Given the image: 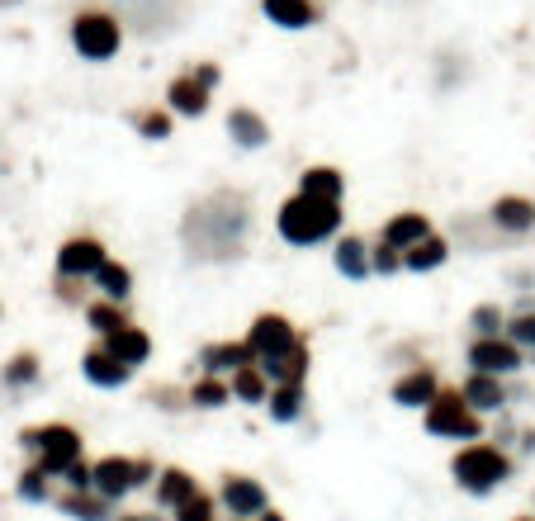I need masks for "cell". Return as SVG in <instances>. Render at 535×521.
Here are the masks:
<instances>
[{"label": "cell", "mask_w": 535, "mask_h": 521, "mask_svg": "<svg viewBox=\"0 0 535 521\" xmlns=\"http://www.w3.org/2000/svg\"><path fill=\"white\" fill-rule=\"evenodd\" d=\"M337 233H346V214L341 204H318V199L289 195L275 204V237L294 247V252H308V247H322Z\"/></svg>", "instance_id": "cell-1"}, {"label": "cell", "mask_w": 535, "mask_h": 521, "mask_svg": "<svg viewBox=\"0 0 535 521\" xmlns=\"http://www.w3.org/2000/svg\"><path fill=\"white\" fill-rule=\"evenodd\" d=\"M512 469H517L512 450L493 446L488 436H483V441H469V446H455V455H450V479H455V488L469 493V498H493V493L512 479Z\"/></svg>", "instance_id": "cell-2"}, {"label": "cell", "mask_w": 535, "mask_h": 521, "mask_svg": "<svg viewBox=\"0 0 535 521\" xmlns=\"http://www.w3.org/2000/svg\"><path fill=\"white\" fill-rule=\"evenodd\" d=\"M15 441H19V450H24L43 474H53V479L86 455V436L76 432L72 422H34V427H24Z\"/></svg>", "instance_id": "cell-3"}, {"label": "cell", "mask_w": 535, "mask_h": 521, "mask_svg": "<svg viewBox=\"0 0 535 521\" xmlns=\"http://www.w3.org/2000/svg\"><path fill=\"white\" fill-rule=\"evenodd\" d=\"M157 469L161 465L152 455H100V460H90V493H100L109 507H119L138 488H152Z\"/></svg>", "instance_id": "cell-4"}, {"label": "cell", "mask_w": 535, "mask_h": 521, "mask_svg": "<svg viewBox=\"0 0 535 521\" xmlns=\"http://www.w3.org/2000/svg\"><path fill=\"white\" fill-rule=\"evenodd\" d=\"M422 432L436 436V441H455V446H469V441H483V417L469 413V403L460 398L455 384H441V394L422 408Z\"/></svg>", "instance_id": "cell-5"}, {"label": "cell", "mask_w": 535, "mask_h": 521, "mask_svg": "<svg viewBox=\"0 0 535 521\" xmlns=\"http://www.w3.org/2000/svg\"><path fill=\"white\" fill-rule=\"evenodd\" d=\"M67 38H72L81 62H109V57H119V48H124V24H119V15H109V10H81V15H72Z\"/></svg>", "instance_id": "cell-6"}, {"label": "cell", "mask_w": 535, "mask_h": 521, "mask_svg": "<svg viewBox=\"0 0 535 521\" xmlns=\"http://www.w3.org/2000/svg\"><path fill=\"white\" fill-rule=\"evenodd\" d=\"M214 498H218V512L228 521H256L270 507V488L256 474H223Z\"/></svg>", "instance_id": "cell-7"}, {"label": "cell", "mask_w": 535, "mask_h": 521, "mask_svg": "<svg viewBox=\"0 0 535 521\" xmlns=\"http://www.w3.org/2000/svg\"><path fill=\"white\" fill-rule=\"evenodd\" d=\"M242 342H247L251 360L261 365V360H275V356H285L289 346H299V342H304V332L289 323L285 313H256V318H251V327L242 332Z\"/></svg>", "instance_id": "cell-8"}, {"label": "cell", "mask_w": 535, "mask_h": 521, "mask_svg": "<svg viewBox=\"0 0 535 521\" xmlns=\"http://www.w3.org/2000/svg\"><path fill=\"white\" fill-rule=\"evenodd\" d=\"M109 261V247L95 233H72L62 247L53 252V275L57 280H86Z\"/></svg>", "instance_id": "cell-9"}, {"label": "cell", "mask_w": 535, "mask_h": 521, "mask_svg": "<svg viewBox=\"0 0 535 521\" xmlns=\"http://www.w3.org/2000/svg\"><path fill=\"white\" fill-rule=\"evenodd\" d=\"M441 384H446L441 370H436L431 360H417V365H408V370L389 384V403L393 408H403V413H422L431 398L441 394Z\"/></svg>", "instance_id": "cell-10"}, {"label": "cell", "mask_w": 535, "mask_h": 521, "mask_svg": "<svg viewBox=\"0 0 535 521\" xmlns=\"http://www.w3.org/2000/svg\"><path fill=\"white\" fill-rule=\"evenodd\" d=\"M464 365H469L474 375L512 379V375H521L526 351H517L507 337H474V342H469V351H464Z\"/></svg>", "instance_id": "cell-11"}, {"label": "cell", "mask_w": 535, "mask_h": 521, "mask_svg": "<svg viewBox=\"0 0 535 521\" xmlns=\"http://www.w3.org/2000/svg\"><path fill=\"white\" fill-rule=\"evenodd\" d=\"M161 109L171 114V119H204L209 109H214V95L199 86L190 72H180L166 81V95H161Z\"/></svg>", "instance_id": "cell-12"}, {"label": "cell", "mask_w": 535, "mask_h": 521, "mask_svg": "<svg viewBox=\"0 0 535 521\" xmlns=\"http://www.w3.org/2000/svg\"><path fill=\"white\" fill-rule=\"evenodd\" d=\"M223 128H228V143L237 147V152H261V147H270V119L261 109L232 105Z\"/></svg>", "instance_id": "cell-13"}, {"label": "cell", "mask_w": 535, "mask_h": 521, "mask_svg": "<svg viewBox=\"0 0 535 521\" xmlns=\"http://www.w3.org/2000/svg\"><path fill=\"white\" fill-rule=\"evenodd\" d=\"M81 379H86L90 389H105V394H114V389H128V384H133V370H128V365H119L105 346L95 342V346H86V351H81Z\"/></svg>", "instance_id": "cell-14"}, {"label": "cell", "mask_w": 535, "mask_h": 521, "mask_svg": "<svg viewBox=\"0 0 535 521\" xmlns=\"http://www.w3.org/2000/svg\"><path fill=\"white\" fill-rule=\"evenodd\" d=\"M455 389H460V398L469 403V413H479V417H502L507 413V379L474 375V370H469Z\"/></svg>", "instance_id": "cell-15"}, {"label": "cell", "mask_w": 535, "mask_h": 521, "mask_svg": "<svg viewBox=\"0 0 535 521\" xmlns=\"http://www.w3.org/2000/svg\"><path fill=\"white\" fill-rule=\"evenodd\" d=\"M242 365H256L242 337H223V342H204V346H199V375L228 379V375H237Z\"/></svg>", "instance_id": "cell-16"}, {"label": "cell", "mask_w": 535, "mask_h": 521, "mask_svg": "<svg viewBox=\"0 0 535 521\" xmlns=\"http://www.w3.org/2000/svg\"><path fill=\"white\" fill-rule=\"evenodd\" d=\"M332 270H337L341 280H370V237L360 233H337L332 237Z\"/></svg>", "instance_id": "cell-17"}, {"label": "cell", "mask_w": 535, "mask_h": 521, "mask_svg": "<svg viewBox=\"0 0 535 521\" xmlns=\"http://www.w3.org/2000/svg\"><path fill=\"white\" fill-rule=\"evenodd\" d=\"M294 195H304V199H318V204H341L346 199V171L341 166H304L299 171V185H294Z\"/></svg>", "instance_id": "cell-18"}, {"label": "cell", "mask_w": 535, "mask_h": 521, "mask_svg": "<svg viewBox=\"0 0 535 521\" xmlns=\"http://www.w3.org/2000/svg\"><path fill=\"white\" fill-rule=\"evenodd\" d=\"M431 233H436V228H431V214H422V209H398V214L384 218L379 242H389L393 252H408V247H417V242Z\"/></svg>", "instance_id": "cell-19"}, {"label": "cell", "mask_w": 535, "mask_h": 521, "mask_svg": "<svg viewBox=\"0 0 535 521\" xmlns=\"http://www.w3.org/2000/svg\"><path fill=\"white\" fill-rule=\"evenodd\" d=\"M195 493H199V479L190 474V469H180V465H161L157 479H152V503H157L161 512H176V507H185Z\"/></svg>", "instance_id": "cell-20"}, {"label": "cell", "mask_w": 535, "mask_h": 521, "mask_svg": "<svg viewBox=\"0 0 535 521\" xmlns=\"http://www.w3.org/2000/svg\"><path fill=\"white\" fill-rule=\"evenodd\" d=\"M488 218H493L498 233L526 237V233H535V199L531 195H498L488 204Z\"/></svg>", "instance_id": "cell-21"}, {"label": "cell", "mask_w": 535, "mask_h": 521, "mask_svg": "<svg viewBox=\"0 0 535 521\" xmlns=\"http://www.w3.org/2000/svg\"><path fill=\"white\" fill-rule=\"evenodd\" d=\"M100 346H105V351L119 360V365H128L133 375H138L147 360H152V332H147V327H138V323H128V327H119V332H109Z\"/></svg>", "instance_id": "cell-22"}, {"label": "cell", "mask_w": 535, "mask_h": 521, "mask_svg": "<svg viewBox=\"0 0 535 521\" xmlns=\"http://www.w3.org/2000/svg\"><path fill=\"white\" fill-rule=\"evenodd\" d=\"M133 285H138V280H133V266L119 261V256H109L105 266L90 275V294H95V299H109V304H128V299H133Z\"/></svg>", "instance_id": "cell-23"}, {"label": "cell", "mask_w": 535, "mask_h": 521, "mask_svg": "<svg viewBox=\"0 0 535 521\" xmlns=\"http://www.w3.org/2000/svg\"><path fill=\"white\" fill-rule=\"evenodd\" d=\"M38 384H43V356L29 351V346L0 365V389H5V394H34Z\"/></svg>", "instance_id": "cell-24"}, {"label": "cell", "mask_w": 535, "mask_h": 521, "mask_svg": "<svg viewBox=\"0 0 535 521\" xmlns=\"http://www.w3.org/2000/svg\"><path fill=\"white\" fill-rule=\"evenodd\" d=\"M304 413H308V384H270L266 417L275 427H294V422H304Z\"/></svg>", "instance_id": "cell-25"}, {"label": "cell", "mask_w": 535, "mask_h": 521, "mask_svg": "<svg viewBox=\"0 0 535 521\" xmlns=\"http://www.w3.org/2000/svg\"><path fill=\"white\" fill-rule=\"evenodd\" d=\"M308 370H313V351H308V337L299 346H289L285 356L261 360V375L270 384H308Z\"/></svg>", "instance_id": "cell-26"}, {"label": "cell", "mask_w": 535, "mask_h": 521, "mask_svg": "<svg viewBox=\"0 0 535 521\" xmlns=\"http://www.w3.org/2000/svg\"><path fill=\"white\" fill-rule=\"evenodd\" d=\"M261 15H266L275 29L299 34V29H313V24H318V5H313V0H261Z\"/></svg>", "instance_id": "cell-27"}, {"label": "cell", "mask_w": 535, "mask_h": 521, "mask_svg": "<svg viewBox=\"0 0 535 521\" xmlns=\"http://www.w3.org/2000/svg\"><path fill=\"white\" fill-rule=\"evenodd\" d=\"M53 507L62 512L67 521H109L119 507H109L100 493H72V488H62L53 498Z\"/></svg>", "instance_id": "cell-28"}, {"label": "cell", "mask_w": 535, "mask_h": 521, "mask_svg": "<svg viewBox=\"0 0 535 521\" xmlns=\"http://www.w3.org/2000/svg\"><path fill=\"white\" fill-rule=\"evenodd\" d=\"M446 261H450V237H441V233L422 237L417 247L403 252V270H408V275H436Z\"/></svg>", "instance_id": "cell-29"}, {"label": "cell", "mask_w": 535, "mask_h": 521, "mask_svg": "<svg viewBox=\"0 0 535 521\" xmlns=\"http://www.w3.org/2000/svg\"><path fill=\"white\" fill-rule=\"evenodd\" d=\"M81 323H86V332H95V342H105L109 332L128 327L133 318H128V304H109V299H95V294H90V304L81 308Z\"/></svg>", "instance_id": "cell-30"}, {"label": "cell", "mask_w": 535, "mask_h": 521, "mask_svg": "<svg viewBox=\"0 0 535 521\" xmlns=\"http://www.w3.org/2000/svg\"><path fill=\"white\" fill-rule=\"evenodd\" d=\"M232 394H228V379L218 375H195L185 384V408H195V413H218V408H228Z\"/></svg>", "instance_id": "cell-31"}, {"label": "cell", "mask_w": 535, "mask_h": 521, "mask_svg": "<svg viewBox=\"0 0 535 521\" xmlns=\"http://www.w3.org/2000/svg\"><path fill=\"white\" fill-rule=\"evenodd\" d=\"M228 394H232V403H242V408H266L270 379L261 375V365H242L237 375H228Z\"/></svg>", "instance_id": "cell-32"}, {"label": "cell", "mask_w": 535, "mask_h": 521, "mask_svg": "<svg viewBox=\"0 0 535 521\" xmlns=\"http://www.w3.org/2000/svg\"><path fill=\"white\" fill-rule=\"evenodd\" d=\"M15 498L19 503H29V507H48L57 498V479L53 474H43V469L29 460V465L19 469V479H15Z\"/></svg>", "instance_id": "cell-33"}, {"label": "cell", "mask_w": 535, "mask_h": 521, "mask_svg": "<svg viewBox=\"0 0 535 521\" xmlns=\"http://www.w3.org/2000/svg\"><path fill=\"white\" fill-rule=\"evenodd\" d=\"M133 133H138L143 143H171V138H176V119H171L161 105L133 109Z\"/></svg>", "instance_id": "cell-34"}, {"label": "cell", "mask_w": 535, "mask_h": 521, "mask_svg": "<svg viewBox=\"0 0 535 521\" xmlns=\"http://www.w3.org/2000/svg\"><path fill=\"white\" fill-rule=\"evenodd\" d=\"M502 327H507V308L502 304L488 299V304L469 308V332H474V337H502Z\"/></svg>", "instance_id": "cell-35"}, {"label": "cell", "mask_w": 535, "mask_h": 521, "mask_svg": "<svg viewBox=\"0 0 535 521\" xmlns=\"http://www.w3.org/2000/svg\"><path fill=\"white\" fill-rule=\"evenodd\" d=\"M502 337L517 346V351H535V308H517V313H507V327H502Z\"/></svg>", "instance_id": "cell-36"}, {"label": "cell", "mask_w": 535, "mask_h": 521, "mask_svg": "<svg viewBox=\"0 0 535 521\" xmlns=\"http://www.w3.org/2000/svg\"><path fill=\"white\" fill-rule=\"evenodd\" d=\"M171 521H223V512H218V498H214V493H204V488H199L190 503L171 512Z\"/></svg>", "instance_id": "cell-37"}, {"label": "cell", "mask_w": 535, "mask_h": 521, "mask_svg": "<svg viewBox=\"0 0 535 521\" xmlns=\"http://www.w3.org/2000/svg\"><path fill=\"white\" fill-rule=\"evenodd\" d=\"M398 270H403V252H393L389 242H370V275H384V280H389V275H398Z\"/></svg>", "instance_id": "cell-38"}, {"label": "cell", "mask_w": 535, "mask_h": 521, "mask_svg": "<svg viewBox=\"0 0 535 521\" xmlns=\"http://www.w3.org/2000/svg\"><path fill=\"white\" fill-rule=\"evenodd\" d=\"M53 299L62 308H76V313H81V308L90 304V285L86 280H53Z\"/></svg>", "instance_id": "cell-39"}, {"label": "cell", "mask_w": 535, "mask_h": 521, "mask_svg": "<svg viewBox=\"0 0 535 521\" xmlns=\"http://www.w3.org/2000/svg\"><path fill=\"white\" fill-rule=\"evenodd\" d=\"M57 484L72 488V493H90V460H86V455H81L76 465L62 469V474H57Z\"/></svg>", "instance_id": "cell-40"}, {"label": "cell", "mask_w": 535, "mask_h": 521, "mask_svg": "<svg viewBox=\"0 0 535 521\" xmlns=\"http://www.w3.org/2000/svg\"><path fill=\"white\" fill-rule=\"evenodd\" d=\"M147 403H152V408H161V413H180V408H185V389H176V384H161V389H152V394H147Z\"/></svg>", "instance_id": "cell-41"}, {"label": "cell", "mask_w": 535, "mask_h": 521, "mask_svg": "<svg viewBox=\"0 0 535 521\" xmlns=\"http://www.w3.org/2000/svg\"><path fill=\"white\" fill-rule=\"evenodd\" d=\"M190 76H195V81H199L204 90H209V95H214L218 81H223V72H218V62H195V67H190Z\"/></svg>", "instance_id": "cell-42"}, {"label": "cell", "mask_w": 535, "mask_h": 521, "mask_svg": "<svg viewBox=\"0 0 535 521\" xmlns=\"http://www.w3.org/2000/svg\"><path fill=\"white\" fill-rule=\"evenodd\" d=\"M109 521H157V512H124V507H119Z\"/></svg>", "instance_id": "cell-43"}, {"label": "cell", "mask_w": 535, "mask_h": 521, "mask_svg": "<svg viewBox=\"0 0 535 521\" xmlns=\"http://www.w3.org/2000/svg\"><path fill=\"white\" fill-rule=\"evenodd\" d=\"M256 521H289V517H285V512H280V507H266V512H261V517H256Z\"/></svg>", "instance_id": "cell-44"}, {"label": "cell", "mask_w": 535, "mask_h": 521, "mask_svg": "<svg viewBox=\"0 0 535 521\" xmlns=\"http://www.w3.org/2000/svg\"><path fill=\"white\" fill-rule=\"evenodd\" d=\"M521 450H526V455L535 450V432H521Z\"/></svg>", "instance_id": "cell-45"}, {"label": "cell", "mask_w": 535, "mask_h": 521, "mask_svg": "<svg viewBox=\"0 0 535 521\" xmlns=\"http://www.w3.org/2000/svg\"><path fill=\"white\" fill-rule=\"evenodd\" d=\"M512 521H535V512H531V517H512Z\"/></svg>", "instance_id": "cell-46"}, {"label": "cell", "mask_w": 535, "mask_h": 521, "mask_svg": "<svg viewBox=\"0 0 535 521\" xmlns=\"http://www.w3.org/2000/svg\"><path fill=\"white\" fill-rule=\"evenodd\" d=\"M0 318H5V304H0Z\"/></svg>", "instance_id": "cell-47"}, {"label": "cell", "mask_w": 535, "mask_h": 521, "mask_svg": "<svg viewBox=\"0 0 535 521\" xmlns=\"http://www.w3.org/2000/svg\"><path fill=\"white\" fill-rule=\"evenodd\" d=\"M157 521H161V517H157Z\"/></svg>", "instance_id": "cell-48"}]
</instances>
